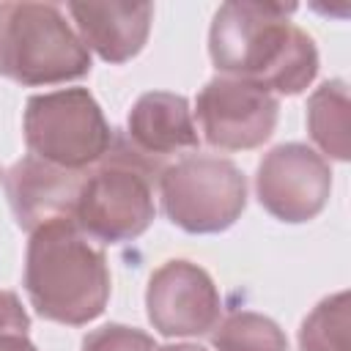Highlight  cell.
<instances>
[{"label": "cell", "mask_w": 351, "mask_h": 351, "mask_svg": "<svg viewBox=\"0 0 351 351\" xmlns=\"http://www.w3.org/2000/svg\"><path fill=\"white\" fill-rule=\"evenodd\" d=\"M162 170V162L143 154L132 140L112 137L96 167L82 170L69 219L99 241L137 236L154 217V189Z\"/></svg>", "instance_id": "3957f363"}, {"label": "cell", "mask_w": 351, "mask_h": 351, "mask_svg": "<svg viewBox=\"0 0 351 351\" xmlns=\"http://www.w3.org/2000/svg\"><path fill=\"white\" fill-rule=\"evenodd\" d=\"M277 101L269 90L222 77L206 85L197 99V123L206 140L217 148H252L271 134Z\"/></svg>", "instance_id": "52a82bcc"}, {"label": "cell", "mask_w": 351, "mask_h": 351, "mask_svg": "<svg viewBox=\"0 0 351 351\" xmlns=\"http://www.w3.org/2000/svg\"><path fill=\"white\" fill-rule=\"evenodd\" d=\"M90 69L88 49L55 5H0V71L16 82H60Z\"/></svg>", "instance_id": "277c9868"}, {"label": "cell", "mask_w": 351, "mask_h": 351, "mask_svg": "<svg viewBox=\"0 0 351 351\" xmlns=\"http://www.w3.org/2000/svg\"><path fill=\"white\" fill-rule=\"evenodd\" d=\"M214 346L219 351H285V340L280 329L255 313L230 315L217 329Z\"/></svg>", "instance_id": "4fadbf2b"}, {"label": "cell", "mask_w": 351, "mask_h": 351, "mask_svg": "<svg viewBox=\"0 0 351 351\" xmlns=\"http://www.w3.org/2000/svg\"><path fill=\"white\" fill-rule=\"evenodd\" d=\"M82 170H66L38 156L16 162L5 178L8 197L19 225L36 230L52 219H69Z\"/></svg>", "instance_id": "30bf717a"}, {"label": "cell", "mask_w": 351, "mask_h": 351, "mask_svg": "<svg viewBox=\"0 0 351 351\" xmlns=\"http://www.w3.org/2000/svg\"><path fill=\"white\" fill-rule=\"evenodd\" d=\"M159 192L170 219L186 230H219L244 208V178L219 156L192 154L165 167Z\"/></svg>", "instance_id": "8992f818"}, {"label": "cell", "mask_w": 351, "mask_h": 351, "mask_svg": "<svg viewBox=\"0 0 351 351\" xmlns=\"http://www.w3.org/2000/svg\"><path fill=\"white\" fill-rule=\"evenodd\" d=\"M25 137L30 154L66 170H82L99 162L112 134L85 90H58L36 96L27 104Z\"/></svg>", "instance_id": "5b68a950"}, {"label": "cell", "mask_w": 351, "mask_h": 351, "mask_svg": "<svg viewBox=\"0 0 351 351\" xmlns=\"http://www.w3.org/2000/svg\"><path fill=\"white\" fill-rule=\"evenodd\" d=\"M85 351H156L154 340L126 326H104L85 340Z\"/></svg>", "instance_id": "5bb4252c"}, {"label": "cell", "mask_w": 351, "mask_h": 351, "mask_svg": "<svg viewBox=\"0 0 351 351\" xmlns=\"http://www.w3.org/2000/svg\"><path fill=\"white\" fill-rule=\"evenodd\" d=\"M162 351H203V348H195V346H170V348H162Z\"/></svg>", "instance_id": "e0dca14e"}, {"label": "cell", "mask_w": 351, "mask_h": 351, "mask_svg": "<svg viewBox=\"0 0 351 351\" xmlns=\"http://www.w3.org/2000/svg\"><path fill=\"white\" fill-rule=\"evenodd\" d=\"M129 140L143 154L165 159L178 148L197 145V132L186 101L173 93H148L129 115Z\"/></svg>", "instance_id": "7c38bea8"}, {"label": "cell", "mask_w": 351, "mask_h": 351, "mask_svg": "<svg viewBox=\"0 0 351 351\" xmlns=\"http://www.w3.org/2000/svg\"><path fill=\"white\" fill-rule=\"evenodd\" d=\"M293 5L228 3L211 27L217 69L263 90H302L315 71L313 41L285 19Z\"/></svg>", "instance_id": "6da1fadb"}, {"label": "cell", "mask_w": 351, "mask_h": 351, "mask_svg": "<svg viewBox=\"0 0 351 351\" xmlns=\"http://www.w3.org/2000/svg\"><path fill=\"white\" fill-rule=\"evenodd\" d=\"M0 351H36L19 332H11V335H0Z\"/></svg>", "instance_id": "2e32d148"}, {"label": "cell", "mask_w": 351, "mask_h": 351, "mask_svg": "<svg viewBox=\"0 0 351 351\" xmlns=\"http://www.w3.org/2000/svg\"><path fill=\"white\" fill-rule=\"evenodd\" d=\"M25 329H27V315L22 313L16 296L14 293H0V335L25 332Z\"/></svg>", "instance_id": "9a60e30c"}, {"label": "cell", "mask_w": 351, "mask_h": 351, "mask_svg": "<svg viewBox=\"0 0 351 351\" xmlns=\"http://www.w3.org/2000/svg\"><path fill=\"white\" fill-rule=\"evenodd\" d=\"M25 282L36 310L60 324L90 321L110 293L101 252L71 219H52L33 230Z\"/></svg>", "instance_id": "7a4b0ae2"}, {"label": "cell", "mask_w": 351, "mask_h": 351, "mask_svg": "<svg viewBox=\"0 0 351 351\" xmlns=\"http://www.w3.org/2000/svg\"><path fill=\"white\" fill-rule=\"evenodd\" d=\"M258 192L261 203H266L271 214L299 222L324 206L329 170L313 151L302 145H282L263 159Z\"/></svg>", "instance_id": "ba28073f"}, {"label": "cell", "mask_w": 351, "mask_h": 351, "mask_svg": "<svg viewBox=\"0 0 351 351\" xmlns=\"http://www.w3.org/2000/svg\"><path fill=\"white\" fill-rule=\"evenodd\" d=\"M82 38L112 63L134 55L148 33L151 5H121V3H74L69 5Z\"/></svg>", "instance_id": "8fae6325"}, {"label": "cell", "mask_w": 351, "mask_h": 351, "mask_svg": "<svg viewBox=\"0 0 351 351\" xmlns=\"http://www.w3.org/2000/svg\"><path fill=\"white\" fill-rule=\"evenodd\" d=\"M217 293L203 269L170 261L151 277L148 313L165 335H197L217 318Z\"/></svg>", "instance_id": "9c48e42d"}]
</instances>
